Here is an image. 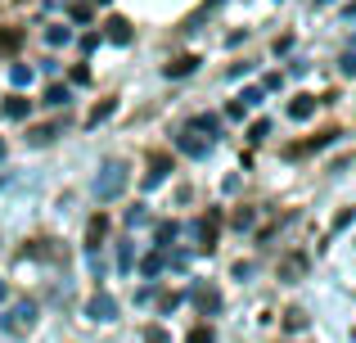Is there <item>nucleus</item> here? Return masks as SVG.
Returning a JSON list of instances; mask_svg holds the SVG:
<instances>
[{
  "instance_id": "f257e3e1",
  "label": "nucleus",
  "mask_w": 356,
  "mask_h": 343,
  "mask_svg": "<svg viewBox=\"0 0 356 343\" xmlns=\"http://www.w3.org/2000/svg\"><path fill=\"white\" fill-rule=\"evenodd\" d=\"M122 190H127V163H122V159H108L104 168H99V176H95V199L108 203V199H118Z\"/></svg>"
},
{
  "instance_id": "f03ea898",
  "label": "nucleus",
  "mask_w": 356,
  "mask_h": 343,
  "mask_svg": "<svg viewBox=\"0 0 356 343\" xmlns=\"http://www.w3.org/2000/svg\"><path fill=\"white\" fill-rule=\"evenodd\" d=\"M32 321H36V303H14V308L0 317V330H9V335H23V330H32Z\"/></svg>"
},
{
  "instance_id": "7ed1b4c3",
  "label": "nucleus",
  "mask_w": 356,
  "mask_h": 343,
  "mask_svg": "<svg viewBox=\"0 0 356 343\" xmlns=\"http://www.w3.org/2000/svg\"><path fill=\"white\" fill-rule=\"evenodd\" d=\"M194 235H199V244L212 253V248H217V235H221V212L212 208L208 217H199V221H194Z\"/></svg>"
},
{
  "instance_id": "20e7f679",
  "label": "nucleus",
  "mask_w": 356,
  "mask_h": 343,
  "mask_svg": "<svg viewBox=\"0 0 356 343\" xmlns=\"http://www.w3.org/2000/svg\"><path fill=\"white\" fill-rule=\"evenodd\" d=\"M190 298L199 303V312H203V317H217V312H221V289H212V285H194V289H190Z\"/></svg>"
},
{
  "instance_id": "39448f33",
  "label": "nucleus",
  "mask_w": 356,
  "mask_h": 343,
  "mask_svg": "<svg viewBox=\"0 0 356 343\" xmlns=\"http://www.w3.org/2000/svg\"><path fill=\"white\" fill-rule=\"evenodd\" d=\"M86 317H90V321H118V303H113V294L99 289L95 298L86 303Z\"/></svg>"
},
{
  "instance_id": "423d86ee",
  "label": "nucleus",
  "mask_w": 356,
  "mask_h": 343,
  "mask_svg": "<svg viewBox=\"0 0 356 343\" xmlns=\"http://www.w3.org/2000/svg\"><path fill=\"white\" fill-rule=\"evenodd\" d=\"M176 150H181L185 159H208V141H203V136H194V131H181V136H176Z\"/></svg>"
},
{
  "instance_id": "0eeeda50",
  "label": "nucleus",
  "mask_w": 356,
  "mask_h": 343,
  "mask_svg": "<svg viewBox=\"0 0 356 343\" xmlns=\"http://www.w3.org/2000/svg\"><path fill=\"white\" fill-rule=\"evenodd\" d=\"M167 172H172V159L167 154H149V172H145V185L154 190V185L167 181Z\"/></svg>"
},
{
  "instance_id": "6e6552de",
  "label": "nucleus",
  "mask_w": 356,
  "mask_h": 343,
  "mask_svg": "<svg viewBox=\"0 0 356 343\" xmlns=\"http://www.w3.org/2000/svg\"><path fill=\"white\" fill-rule=\"evenodd\" d=\"M199 63H203L199 54H176V59H167V63H163V72H167V77H190Z\"/></svg>"
},
{
  "instance_id": "1a4fd4ad",
  "label": "nucleus",
  "mask_w": 356,
  "mask_h": 343,
  "mask_svg": "<svg viewBox=\"0 0 356 343\" xmlns=\"http://www.w3.org/2000/svg\"><path fill=\"white\" fill-rule=\"evenodd\" d=\"M302 276H307V253H289L284 262H280V280L293 285V280H302Z\"/></svg>"
},
{
  "instance_id": "9d476101",
  "label": "nucleus",
  "mask_w": 356,
  "mask_h": 343,
  "mask_svg": "<svg viewBox=\"0 0 356 343\" xmlns=\"http://www.w3.org/2000/svg\"><path fill=\"white\" fill-rule=\"evenodd\" d=\"M0 113H5L9 122H23V118L32 113V99H23V95H18V90H14V95H9L5 104H0Z\"/></svg>"
},
{
  "instance_id": "9b49d317",
  "label": "nucleus",
  "mask_w": 356,
  "mask_h": 343,
  "mask_svg": "<svg viewBox=\"0 0 356 343\" xmlns=\"http://www.w3.org/2000/svg\"><path fill=\"white\" fill-rule=\"evenodd\" d=\"M343 131H321L316 136V141H302V145H289V154H293V159H302V154H312V150H325V145H334L339 141Z\"/></svg>"
},
{
  "instance_id": "f8f14e48",
  "label": "nucleus",
  "mask_w": 356,
  "mask_h": 343,
  "mask_svg": "<svg viewBox=\"0 0 356 343\" xmlns=\"http://www.w3.org/2000/svg\"><path fill=\"white\" fill-rule=\"evenodd\" d=\"M190 131H194V136H208V145H212V141H217V131H221V118H217V113H199V118L190 122Z\"/></svg>"
},
{
  "instance_id": "ddd939ff",
  "label": "nucleus",
  "mask_w": 356,
  "mask_h": 343,
  "mask_svg": "<svg viewBox=\"0 0 356 343\" xmlns=\"http://www.w3.org/2000/svg\"><path fill=\"white\" fill-rule=\"evenodd\" d=\"M104 235H108V217H104V212H95V217L86 221V248H90V253L99 248V239H104Z\"/></svg>"
},
{
  "instance_id": "4468645a",
  "label": "nucleus",
  "mask_w": 356,
  "mask_h": 343,
  "mask_svg": "<svg viewBox=\"0 0 356 343\" xmlns=\"http://www.w3.org/2000/svg\"><path fill=\"white\" fill-rule=\"evenodd\" d=\"M316 104H321L316 95H293V104H289V118H293V122H307V118L316 113Z\"/></svg>"
},
{
  "instance_id": "2eb2a0df",
  "label": "nucleus",
  "mask_w": 356,
  "mask_h": 343,
  "mask_svg": "<svg viewBox=\"0 0 356 343\" xmlns=\"http://www.w3.org/2000/svg\"><path fill=\"white\" fill-rule=\"evenodd\" d=\"M104 36L113 45H131V23H127V18H108V23H104Z\"/></svg>"
},
{
  "instance_id": "dca6fc26",
  "label": "nucleus",
  "mask_w": 356,
  "mask_h": 343,
  "mask_svg": "<svg viewBox=\"0 0 356 343\" xmlns=\"http://www.w3.org/2000/svg\"><path fill=\"white\" fill-rule=\"evenodd\" d=\"M181 235V226H176V221H158L154 226V239H158V253H163V248H172V239Z\"/></svg>"
},
{
  "instance_id": "f3484780",
  "label": "nucleus",
  "mask_w": 356,
  "mask_h": 343,
  "mask_svg": "<svg viewBox=\"0 0 356 343\" xmlns=\"http://www.w3.org/2000/svg\"><path fill=\"white\" fill-rule=\"evenodd\" d=\"M23 45V32L18 27H0V54H14Z\"/></svg>"
},
{
  "instance_id": "a211bd4d",
  "label": "nucleus",
  "mask_w": 356,
  "mask_h": 343,
  "mask_svg": "<svg viewBox=\"0 0 356 343\" xmlns=\"http://www.w3.org/2000/svg\"><path fill=\"white\" fill-rule=\"evenodd\" d=\"M113 99H104V104H95V109H90V118H86V127H99V122H108V118H113Z\"/></svg>"
},
{
  "instance_id": "6ab92c4d",
  "label": "nucleus",
  "mask_w": 356,
  "mask_h": 343,
  "mask_svg": "<svg viewBox=\"0 0 356 343\" xmlns=\"http://www.w3.org/2000/svg\"><path fill=\"white\" fill-rule=\"evenodd\" d=\"M167 266V253H149L145 262H140V276H158Z\"/></svg>"
},
{
  "instance_id": "aec40b11",
  "label": "nucleus",
  "mask_w": 356,
  "mask_h": 343,
  "mask_svg": "<svg viewBox=\"0 0 356 343\" xmlns=\"http://www.w3.org/2000/svg\"><path fill=\"white\" fill-rule=\"evenodd\" d=\"M284 330H293V335H298V330H307V312L302 308H289L284 312Z\"/></svg>"
},
{
  "instance_id": "412c9836",
  "label": "nucleus",
  "mask_w": 356,
  "mask_h": 343,
  "mask_svg": "<svg viewBox=\"0 0 356 343\" xmlns=\"http://www.w3.org/2000/svg\"><path fill=\"white\" fill-rule=\"evenodd\" d=\"M9 81H14L18 90H23V86H32V68H27V63H14V68H9Z\"/></svg>"
},
{
  "instance_id": "4be33fe9",
  "label": "nucleus",
  "mask_w": 356,
  "mask_h": 343,
  "mask_svg": "<svg viewBox=\"0 0 356 343\" xmlns=\"http://www.w3.org/2000/svg\"><path fill=\"white\" fill-rule=\"evenodd\" d=\"M352 221H356V208H343V212H339V217H334V226H330V235H339V230H348V226H352Z\"/></svg>"
},
{
  "instance_id": "5701e85b",
  "label": "nucleus",
  "mask_w": 356,
  "mask_h": 343,
  "mask_svg": "<svg viewBox=\"0 0 356 343\" xmlns=\"http://www.w3.org/2000/svg\"><path fill=\"white\" fill-rule=\"evenodd\" d=\"M145 343H172V330H163V326H145Z\"/></svg>"
},
{
  "instance_id": "b1692460",
  "label": "nucleus",
  "mask_w": 356,
  "mask_h": 343,
  "mask_svg": "<svg viewBox=\"0 0 356 343\" xmlns=\"http://www.w3.org/2000/svg\"><path fill=\"white\" fill-rule=\"evenodd\" d=\"M68 27H59V23H54V27H45V41H50V45H68Z\"/></svg>"
},
{
  "instance_id": "393cba45",
  "label": "nucleus",
  "mask_w": 356,
  "mask_h": 343,
  "mask_svg": "<svg viewBox=\"0 0 356 343\" xmlns=\"http://www.w3.org/2000/svg\"><path fill=\"white\" fill-rule=\"evenodd\" d=\"M54 136H59V127H36V131L27 136V141H32V145H50Z\"/></svg>"
},
{
  "instance_id": "a878e982",
  "label": "nucleus",
  "mask_w": 356,
  "mask_h": 343,
  "mask_svg": "<svg viewBox=\"0 0 356 343\" xmlns=\"http://www.w3.org/2000/svg\"><path fill=\"white\" fill-rule=\"evenodd\" d=\"M185 343H217V335H212V326H194Z\"/></svg>"
},
{
  "instance_id": "bb28decb",
  "label": "nucleus",
  "mask_w": 356,
  "mask_h": 343,
  "mask_svg": "<svg viewBox=\"0 0 356 343\" xmlns=\"http://www.w3.org/2000/svg\"><path fill=\"white\" fill-rule=\"evenodd\" d=\"M266 136H270V122H266V118H257V122L248 127V141L257 145V141H266Z\"/></svg>"
},
{
  "instance_id": "cd10ccee",
  "label": "nucleus",
  "mask_w": 356,
  "mask_h": 343,
  "mask_svg": "<svg viewBox=\"0 0 356 343\" xmlns=\"http://www.w3.org/2000/svg\"><path fill=\"white\" fill-rule=\"evenodd\" d=\"M45 104H54V109L68 104V86H50V90H45Z\"/></svg>"
},
{
  "instance_id": "c85d7f7f",
  "label": "nucleus",
  "mask_w": 356,
  "mask_h": 343,
  "mask_svg": "<svg viewBox=\"0 0 356 343\" xmlns=\"http://www.w3.org/2000/svg\"><path fill=\"white\" fill-rule=\"evenodd\" d=\"M252 217H257L252 208H235V217H230V221H235V230H248V226H252Z\"/></svg>"
},
{
  "instance_id": "c756f323",
  "label": "nucleus",
  "mask_w": 356,
  "mask_h": 343,
  "mask_svg": "<svg viewBox=\"0 0 356 343\" xmlns=\"http://www.w3.org/2000/svg\"><path fill=\"white\" fill-rule=\"evenodd\" d=\"M145 221H149V212H145V203H136V208H131V212H127V226H145Z\"/></svg>"
},
{
  "instance_id": "7c9ffc66",
  "label": "nucleus",
  "mask_w": 356,
  "mask_h": 343,
  "mask_svg": "<svg viewBox=\"0 0 356 343\" xmlns=\"http://www.w3.org/2000/svg\"><path fill=\"white\" fill-rule=\"evenodd\" d=\"M118 266H122V271H131V266H136V253H131V244L118 248Z\"/></svg>"
},
{
  "instance_id": "2f4dec72",
  "label": "nucleus",
  "mask_w": 356,
  "mask_h": 343,
  "mask_svg": "<svg viewBox=\"0 0 356 343\" xmlns=\"http://www.w3.org/2000/svg\"><path fill=\"white\" fill-rule=\"evenodd\" d=\"M239 104H243V109H252V104H261V90H257V86H248V90H243V95H239Z\"/></svg>"
},
{
  "instance_id": "473e14b6",
  "label": "nucleus",
  "mask_w": 356,
  "mask_h": 343,
  "mask_svg": "<svg viewBox=\"0 0 356 343\" xmlns=\"http://www.w3.org/2000/svg\"><path fill=\"white\" fill-rule=\"evenodd\" d=\"M158 308H163V312H176V308H181V294H163V298H158Z\"/></svg>"
},
{
  "instance_id": "72a5a7b5",
  "label": "nucleus",
  "mask_w": 356,
  "mask_h": 343,
  "mask_svg": "<svg viewBox=\"0 0 356 343\" xmlns=\"http://www.w3.org/2000/svg\"><path fill=\"white\" fill-rule=\"evenodd\" d=\"M68 14H72V23H90V5H72Z\"/></svg>"
},
{
  "instance_id": "f704fd0d",
  "label": "nucleus",
  "mask_w": 356,
  "mask_h": 343,
  "mask_svg": "<svg viewBox=\"0 0 356 343\" xmlns=\"http://www.w3.org/2000/svg\"><path fill=\"white\" fill-rule=\"evenodd\" d=\"M339 68L348 72V77H356V54H343V59H339Z\"/></svg>"
},
{
  "instance_id": "c9c22d12",
  "label": "nucleus",
  "mask_w": 356,
  "mask_h": 343,
  "mask_svg": "<svg viewBox=\"0 0 356 343\" xmlns=\"http://www.w3.org/2000/svg\"><path fill=\"white\" fill-rule=\"evenodd\" d=\"M252 276V262H235V280H248Z\"/></svg>"
},
{
  "instance_id": "e433bc0d",
  "label": "nucleus",
  "mask_w": 356,
  "mask_h": 343,
  "mask_svg": "<svg viewBox=\"0 0 356 343\" xmlns=\"http://www.w3.org/2000/svg\"><path fill=\"white\" fill-rule=\"evenodd\" d=\"M0 159H5V141H0Z\"/></svg>"
},
{
  "instance_id": "4c0bfd02",
  "label": "nucleus",
  "mask_w": 356,
  "mask_h": 343,
  "mask_svg": "<svg viewBox=\"0 0 356 343\" xmlns=\"http://www.w3.org/2000/svg\"><path fill=\"white\" fill-rule=\"evenodd\" d=\"M95 5H108V0H95Z\"/></svg>"
}]
</instances>
